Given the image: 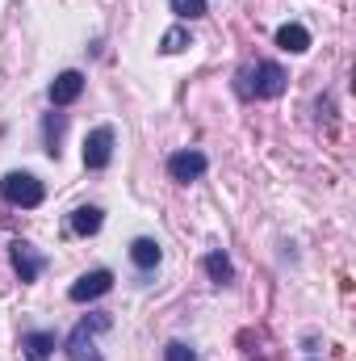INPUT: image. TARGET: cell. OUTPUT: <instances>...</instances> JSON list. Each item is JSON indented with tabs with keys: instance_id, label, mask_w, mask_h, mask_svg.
<instances>
[{
	"instance_id": "obj_16",
	"label": "cell",
	"mask_w": 356,
	"mask_h": 361,
	"mask_svg": "<svg viewBox=\"0 0 356 361\" xmlns=\"http://www.w3.org/2000/svg\"><path fill=\"white\" fill-rule=\"evenodd\" d=\"M184 47H189V30H168V34H164V51H168V55H177Z\"/></svg>"
},
{
	"instance_id": "obj_10",
	"label": "cell",
	"mask_w": 356,
	"mask_h": 361,
	"mask_svg": "<svg viewBox=\"0 0 356 361\" xmlns=\"http://www.w3.org/2000/svg\"><path fill=\"white\" fill-rule=\"evenodd\" d=\"M21 349L30 361H46L55 353V332H25L21 336Z\"/></svg>"
},
{
	"instance_id": "obj_14",
	"label": "cell",
	"mask_w": 356,
	"mask_h": 361,
	"mask_svg": "<svg viewBox=\"0 0 356 361\" xmlns=\"http://www.w3.org/2000/svg\"><path fill=\"white\" fill-rule=\"evenodd\" d=\"M172 13L180 21H197V17H205V0H172Z\"/></svg>"
},
{
	"instance_id": "obj_9",
	"label": "cell",
	"mask_w": 356,
	"mask_h": 361,
	"mask_svg": "<svg viewBox=\"0 0 356 361\" xmlns=\"http://www.w3.org/2000/svg\"><path fill=\"white\" fill-rule=\"evenodd\" d=\"M276 47H281V51H289V55L310 51V34H306V25H298V21L281 25V30H276Z\"/></svg>"
},
{
	"instance_id": "obj_6",
	"label": "cell",
	"mask_w": 356,
	"mask_h": 361,
	"mask_svg": "<svg viewBox=\"0 0 356 361\" xmlns=\"http://www.w3.org/2000/svg\"><path fill=\"white\" fill-rule=\"evenodd\" d=\"M168 173H172V180L189 185V180H197L201 173H205V156H201V152H193V147L172 152V156H168Z\"/></svg>"
},
{
	"instance_id": "obj_3",
	"label": "cell",
	"mask_w": 356,
	"mask_h": 361,
	"mask_svg": "<svg viewBox=\"0 0 356 361\" xmlns=\"http://www.w3.org/2000/svg\"><path fill=\"white\" fill-rule=\"evenodd\" d=\"M42 193H46V189H42V180L30 177V173H8V177L0 180V197H4V202H13V206H25V210H30V206H38V202H42Z\"/></svg>"
},
{
	"instance_id": "obj_11",
	"label": "cell",
	"mask_w": 356,
	"mask_h": 361,
	"mask_svg": "<svg viewBox=\"0 0 356 361\" xmlns=\"http://www.w3.org/2000/svg\"><path fill=\"white\" fill-rule=\"evenodd\" d=\"M160 257H164V252H160L155 240H134V244H130V261H134L139 269H155Z\"/></svg>"
},
{
	"instance_id": "obj_13",
	"label": "cell",
	"mask_w": 356,
	"mask_h": 361,
	"mask_svg": "<svg viewBox=\"0 0 356 361\" xmlns=\"http://www.w3.org/2000/svg\"><path fill=\"white\" fill-rule=\"evenodd\" d=\"M205 273H210V277H214L218 286H227V281L235 277V269H231V261H227L222 252H210V257H205Z\"/></svg>"
},
{
	"instance_id": "obj_5",
	"label": "cell",
	"mask_w": 356,
	"mask_h": 361,
	"mask_svg": "<svg viewBox=\"0 0 356 361\" xmlns=\"http://www.w3.org/2000/svg\"><path fill=\"white\" fill-rule=\"evenodd\" d=\"M109 290H113V273L109 269H92L68 290V298H72V302H92V298H101V294H109Z\"/></svg>"
},
{
	"instance_id": "obj_8",
	"label": "cell",
	"mask_w": 356,
	"mask_h": 361,
	"mask_svg": "<svg viewBox=\"0 0 356 361\" xmlns=\"http://www.w3.org/2000/svg\"><path fill=\"white\" fill-rule=\"evenodd\" d=\"M80 92H84V76H80V72H63V76H55V85H51V105H72Z\"/></svg>"
},
{
	"instance_id": "obj_2",
	"label": "cell",
	"mask_w": 356,
	"mask_h": 361,
	"mask_svg": "<svg viewBox=\"0 0 356 361\" xmlns=\"http://www.w3.org/2000/svg\"><path fill=\"white\" fill-rule=\"evenodd\" d=\"M105 328H109V315H105V311L80 319L76 332L68 336V357L72 361H101V353H96V332H105Z\"/></svg>"
},
{
	"instance_id": "obj_15",
	"label": "cell",
	"mask_w": 356,
	"mask_h": 361,
	"mask_svg": "<svg viewBox=\"0 0 356 361\" xmlns=\"http://www.w3.org/2000/svg\"><path fill=\"white\" fill-rule=\"evenodd\" d=\"M59 135H63V114H51L46 118V152L59 160Z\"/></svg>"
},
{
	"instance_id": "obj_4",
	"label": "cell",
	"mask_w": 356,
	"mask_h": 361,
	"mask_svg": "<svg viewBox=\"0 0 356 361\" xmlns=\"http://www.w3.org/2000/svg\"><path fill=\"white\" fill-rule=\"evenodd\" d=\"M113 160V130L109 126H96L89 139H84V169H105Z\"/></svg>"
},
{
	"instance_id": "obj_7",
	"label": "cell",
	"mask_w": 356,
	"mask_h": 361,
	"mask_svg": "<svg viewBox=\"0 0 356 361\" xmlns=\"http://www.w3.org/2000/svg\"><path fill=\"white\" fill-rule=\"evenodd\" d=\"M8 261H13V269L21 281H34L38 273H42V257L34 252V244H25V240H13L8 244Z\"/></svg>"
},
{
	"instance_id": "obj_1",
	"label": "cell",
	"mask_w": 356,
	"mask_h": 361,
	"mask_svg": "<svg viewBox=\"0 0 356 361\" xmlns=\"http://www.w3.org/2000/svg\"><path fill=\"white\" fill-rule=\"evenodd\" d=\"M285 80H289V76H285L276 63H268V59H265V63H256V68H243L235 89H239V97L268 101V97H281V92H285Z\"/></svg>"
},
{
	"instance_id": "obj_17",
	"label": "cell",
	"mask_w": 356,
	"mask_h": 361,
	"mask_svg": "<svg viewBox=\"0 0 356 361\" xmlns=\"http://www.w3.org/2000/svg\"><path fill=\"white\" fill-rule=\"evenodd\" d=\"M164 357H168V361H197V353H193L184 341H172V345L164 349Z\"/></svg>"
},
{
	"instance_id": "obj_12",
	"label": "cell",
	"mask_w": 356,
	"mask_h": 361,
	"mask_svg": "<svg viewBox=\"0 0 356 361\" xmlns=\"http://www.w3.org/2000/svg\"><path fill=\"white\" fill-rule=\"evenodd\" d=\"M72 231H76V235H96V231H101V210H96V206H80V210L72 214Z\"/></svg>"
}]
</instances>
